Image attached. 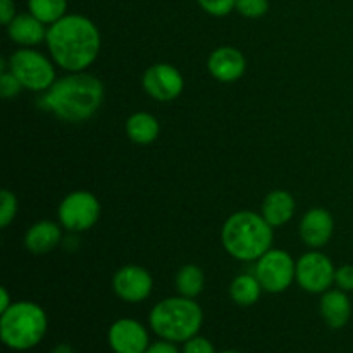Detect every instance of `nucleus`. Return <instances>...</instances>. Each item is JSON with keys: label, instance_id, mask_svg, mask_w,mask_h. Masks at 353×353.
Instances as JSON below:
<instances>
[{"label": "nucleus", "instance_id": "1", "mask_svg": "<svg viewBox=\"0 0 353 353\" xmlns=\"http://www.w3.org/2000/svg\"><path fill=\"white\" fill-rule=\"evenodd\" d=\"M50 57L59 68L69 72L86 71L97 61L100 52V31L90 17L65 14L47 30Z\"/></svg>", "mask_w": 353, "mask_h": 353}, {"label": "nucleus", "instance_id": "2", "mask_svg": "<svg viewBox=\"0 0 353 353\" xmlns=\"http://www.w3.org/2000/svg\"><path fill=\"white\" fill-rule=\"evenodd\" d=\"M103 83L97 76L86 71L69 72L41 93L38 105L64 123L78 124L95 116L103 102Z\"/></svg>", "mask_w": 353, "mask_h": 353}, {"label": "nucleus", "instance_id": "3", "mask_svg": "<svg viewBox=\"0 0 353 353\" xmlns=\"http://www.w3.org/2000/svg\"><path fill=\"white\" fill-rule=\"evenodd\" d=\"M272 226L262 214L240 210L231 214L221 231V241L228 254L241 262H255L272 248Z\"/></svg>", "mask_w": 353, "mask_h": 353}, {"label": "nucleus", "instance_id": "4", "mask_svg": "<svg viewBox=\"0 0 353 353\" xmlns=\"http://www.w3.org/2000/svg\"><path fill=\"white\" fill-rule=\"evenodd\" d=\"M148 323L161 340L185 343L199 334L203 323V312L195 299H186L181 295L169 296L155 303L148 316Z\"/></svg>", "mask_w": 353, "mask_h": 353}, {"label": "nucleus", "instance_id": "5", "mask_svg": "<svg viewBox=\"0 0 353 353\" xmlns=\"http://www.w3.org/2000/svg\"><path fill=\"white\" fill-rule=\"evenodd\" d=\"M47 330V314L30 300L14 302L6 312L0 314V338L10 350H31L43 340Z\"/></svg>", "mask_w": 353, "mask_h": 353}, {"label": "nucleus", "instance_id": "6", "mask_svg": "<svg viewBox=\"0 0 353 353\" xmlns=\"http://www.w3.org/2000/svg\"><path fill=\"white\" fill-rule=\"evenodd\" d=\"M7 69L31 92L43 93L55 83V68L50 59L31 47L14 52L7 61Z\"/></svg>", "mask_w": 353, "mask_h": 353}, {"label": "nucleus", "instance_id": "7", "mask_svg": "<svg viewBox=\"0 0 353 353\" xmlns=\"http://www.w3.org/2000/svg\"><path fill=\"white\" fill-rule=\"evenodd\" d=\"M296 262L292 255L279 248H271L255 261L254 274L268 293H283L295 281Z\"/></svg>", "mask_w": 353, "mask_h": 353}, {"label": "nucleus", "instance_id": "8", "mask_svg": "<svg viewBox=\"0 0 353 353\" xmlns=\"http://www.w3.org/2000/svg\"><path fill=\"white\" fill-rule=\"evenodd\" d=\"M59 223L71 233L92 230L100 217V203L93 193L76 190L64 196L57 209Z\"/></svg>", "mask_w": 353, "mask_h": 353}, {"label": "nucleus", "instance_id": "9", "mask_svg": "<svg viewBox=\"0 0 353 353\" xmlns=\"http://www.w3.org/2000/svg\"><path fill=\"white\" fill-rule=\"evenodd\" d=\"M334 274L336 269L331 259L319 250L307 252L296 261L295 281L307 293L323 295L324 292L331 290L334 285Z\"/></svg>", "mask_w": 353, "mask_h": 353}, {"label": "nucleus", "instance_id": "10", "mask_svg": "<svg viewBox=\"0 0 353 353\" xmlns=\"http://www.w3.org/2000/svg\"><path fill=\"white\" fill-rule=\"evenodd\" d=\"M141 85L145 93L157 102H171L183 93L185 79L178 68L168 62H157L143 72Z\"/></svg>", "mask_w": 353, "mask_h": 353}, {"label": "nucleus", "instance_id": "11", "mask_svg": "<svg viewBox=\"0 0 353 353\" xmlns=\"http://www.w3.org/2000/svg\"><path fill=\"white\" fill-rule=\"evenodd\" d=\"M112 290L123 302L140 303L150 296L154 290L152 274L141 265H124L112 278Z\"/></svg>", "mask_w": 353, "mask_h": 353}, {"label": "nucleus", "instance_id": "12", "mask_svg": "<svg viewBox=\"0 0 353 353\" xmlns=\"http://www.w3.org/2000/svg\"><path fill=\"white\" fill-rule=\"evenodd\" d=\"M107 341L114 353H145L150 347L147 327L130 317L117 319L109 327Z\"/></svg>", "mask_w": 353, "mask_h": 353}, {"label": "nucleus", "instance_id": "13", "mask_svg": "<svg viewBox=\"0 0 353 353\" xmlns=\"http://www.w3.org/2000/svg\"><path fill=\"white\" fill-rule=\"evenodd\" d=\"M207 69L221 83H234L245 74L247 59L238 48L219 47L207 59Z\"/></svg>", "mask_w": 353, "mask_h": 353}, {"label": "nucleus", "instance_id": "14", "mask_svg": "<svg viewBox=\"0 0 353 353\" xmlns=\"http://www.w3.org/2000/svg\"><path fill=\"white\" fill-rule=\"evenodd\" d=\"M299 231L300 238H302V241L307 247H310L312 250H319L333 236V216L326 209H321V207L310 209L300 221Z\"/></svg>", "mask_w": 353, "mask_h": 353}, {"label": "nucleus", "instance_id": "15", "mask_svg": "<svg viewBox=\"0 0 353 353\" xmlns=\"http://www.w3.org/2000/svg\"><path fill=\"white\" fill-rule=\"evenodd\" d=\"M319 310L327 327L341 330L347 326L352 317V302L343 290H327L321 296Z\"/></svg>", "mask_w": 353, "mask_h": 353}, {"label": "nucleus", "instance_id": "16", "mask_svg": "<svg viewBox=\"0 0 353 353\" xmlns=\"http://www.w3.org/2000/svg\"><path fill=\"white\" fill-rule=\"evenodd\" d=\"M6 28L10 40L21 47H34L47 40L48 28H45V24L31 12L16 14Z\"/></svg>", "mask_w": 353, "mask_h": 353}, {"label": "nucleus", "instance_id": "17", "mask_svg": "<svg viewBox=\"0 0 353 353\" xmlns=\"http://www.w3.org/2000/svg\"><path fill=\"white\" fill-rule=\"evenodd\" d=\"M62 241V231L54 221H38L24 234V247L34 255H43L57 248Z\"/></svg>", "mask_w": 353, "mask_h": 353}, {"label": "nucleus", "instance_id": "18", "mask_svg": "<svg viewBox=\"0 0 353 353\" xmlns=\"http://www.w3.org/2000/svg\"><path fill=\"white\" fill-rule=\"evenodd\" d=\"M295 199L285 190H272L268 193L262 202V217L271 224L272 228L285 226L295 214Z\"/></svg>", "mask_w": 353, "mask_h": 353}, {"label": "nucleus", "instance_id": "19", "mask_svg": "<svg viewBox=\"0 0 353 353\" xmlns=\"http://www.w3.org/2000/svg\"><path fill=\"white\" fill-rule=\"evenodd\" d=\"M128 138L137 145H150L154 143L161 133V124L157 117L148 112H134L128 117L124 124Z\"/></svg>", "mask_w": 353, "mask_h": 353}, {"label": "nucleus", "instance_id": "20", "mask_svg": "<svg viewBox=\"0 0 353 353\" xmlns=\"http://www.w3.org/2000/svg\"><path fill=\"white\" fill-rule=\"evenodd\" d=\"M264 292L255 278V274H240L231 281L230 285V296L236 305L240 307H250L259 302L261 293Z\"/></svg>", "mask_w": 353, "mask_h": 353}, {"label": "nucleus", "instance_id": "21", "mask_svg": "<svg viewBox=\"0 0 353 353\" xmlns=\"http://www.w3.org/2000/svg\"><path fill=\"white\" fill-rule=\"evenodd\" d=\"M205 286V274L195 264H186L176 274V290L181 296L196 299Z\"/></svg>", "mask_w": 353, "mask_h": 353}, {"label": "nucleus", "instance_id": "22", "mask_svg": "<svg viewBox=\"0 0 353 353\" xmlns=\"http://www.w3.org/2000/svg\"><path fill=\"white\" fill-rule=\"evenodd\" d=\"M65 10H68V0H28V12L48 26L64 17Z\"/></svg>", "mask_w": 353, "mask_h": 353}, {"label": "nucleus", "instance_id": "23", "mask_svg": "<svg viewBox=\"0 0 353 353\" xmlns=\"http://www.w3.org/2000/svg\"><path fill=\"white\" fill-rule=\"evenodd\" d=\"M17 214V199L10 190L0 192V228H7Z\"/></svg>", "mask_w": 353, "mask_h": 353}, {"label": "nucleus", "instance_id": "24", "mask_svg": "<svg viewBox=\"0 0 353 353\" xmlns=\"http://www.w3.org/2000/svg\"><path fill=\"white\" fill-rule=\"evenodd\" d=\"M234 10L248 19H259L268 14L269 0H236Z\"/></svg>", "mask_w": 353, "mask_h": 353}, {"label": "nucleus", "instance_id": "25", "mask_svg": "<svg viewBox=\"0 0 353 353\" xmlns=\"http://www.w3.org/2000/svg\"><path fill=\"white\" fill-rule=\"evenodd\" d=\"M24 86L21 85L19 79L9 71V69H2L0 72V95L2 99H14L23 92Z\"/></svg>", "mask_w": 353, "mask_h": 353}, {"label": "nucleus", "instance_id": "26", "mask_svg": "<svg viewBox=\"0 0 353 353\" xmlns=\"http://www.w3.org/2000/svg\"><path fill=\"white\" fill-rule=\"evenodd\" d=\"M196 2L207 14L214 17L228 16L233 12L234 6H236V0H196Z\"/></svg>", "mask_w": 353, "mask_h": 353}, {"label": "nucleus", "instance_id": "27", "mask_svg": "<svg viewBox=\"0 0 353 353\" xmlns=\"http://www.w3.org/2000/svg\"><path fill=\"white\" fill-rule=\"evenodd\" d=\"M183 353H216L214 345L203 336H193L183 345Z\"/></svg>", "mask_w": 353, "mask_h": 353}, {"label": "nucleus", "instance_id": "28", "mask_svg": "<svg viewBox=\"0 0 353 353\" xmlns=\"http://www.w3.org/2000/svg\"><path fill=\"white\" fill-rule=\"evenodd\" d=\"M334 285L343 292H353V265L347 264L336 269L334 274Z\"/></svg>", "mask_w": 353, "mask_h": 353}, {"label": "nucleus", "instance_id": "29", "mask_svg": "<svg viewBox=\"0 0 353 353\" xmlns=\"http://www.w3.org/2000/svg\"><path fill=\"white\" fill-rule=\"evenodd\" d=\"M16 17V3L14 0H0V21L3 26L10 23Z\"/></svg>", "mask_w": 353, "mask_h": 353}, {"label": "nucleus", "instance_id": "30", "mask_svg": "<svg viewBox=\"0 0 353 353\" xmlns=\"http://www.w3.org/2000/svg\"><path fill=\"white\" fill-rule=\"evenodd\" d=\"M145 353H183L179 352V348L176 347V343L168 340H161V341H155V343H150V347L147 348Z\"/></svg>", "mask_w": 353, "mask_h": 353}, {"label": "nucleus", "instance_id": "31", "mask_svg": "<svg viewBox=\"0 0 353 353\" xmlns=\"http://www.w3.org/2000/svg\"><path fill=\"white\" fill-rule=\"evenodd\" d=\"M12 300H10V295H9V292H7V288L6 286H2V288H0V314L2 312H6L7 309H9L10 305H12Z\"/></svg>", "mask_w": 353, "mask_h": 353}, {"label": "nucleus", "instance_id": "32", "mask_svg": "<svg viewBox=\"0 0 353 353\" xmlns=\"http://www.w3.org/2000/svg\"><path fill=\"white\" fill-rule=\"evenodd\" d=\"M52 353H74V352H72L71 345L61 343V345H57V347H55L54 350H52Z\"/></svg>", "mask_w": 353, "mask_h": 353}, {"label": "nucleus", "instance_id": "33", "mask_svg": "<svg viewBox=\"0 0 353 353\" xmlns=\"http://www.w3.org/2000/svg\"><path fill=\"white\" fill-rule=\"evenodd\" d=\"M219 353H241V352H236V350H224V352H219Z\"/></svg>", "mask_w": 353, "mask_h": 353}]
</instances>
